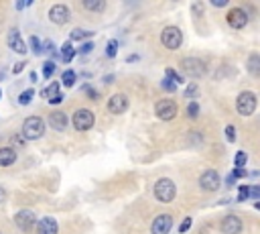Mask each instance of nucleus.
<instances>
[{
  "label": "nucleus",
  "instance_id": "7",
  "mask_svg": "<svg viewBox=\"0 0 260 234\" xmlns=\"http://www.w3.org/2000/svg\"><path fill=\"white\" fill-rule=\"evenodd\" d=\"M154 114L160 120H173L177 116V104L173 100H158L154 104Z\"/></svg>",
  "mask_w": 260,
  "mask_h": 234
},
{
  "label": "nucleus",
  "instance_id": "12",
  "mask_svg": "<svg viewBox=\"0 0 260 234\" xmlns=\"http://www.w3.org/2000/svg\"><path fill=\"white\" fill-rule=\"evenodd\" d=\"M69 8L65 4H53L49 8V20L55 22V24H65L69 20Z\"/></svg>",
  "mask_w": 260,
  "mask_h": 234
},
{
  "label": "nucleus",
  "instance_id": "49",
  "mask_svg": "<svg viewBox=\"0 0 260 234\" xmlns=\"http://www.w3.org/2000/svg\"><path fill=\"white\" fill-rule=\"evenodd\" d=\"M0 98H2V90H0Z\"/></svg>",
  "mask_w": 260,
  "mask_h": 234
},
{
  "label": "nucleus",
  "instance_id": "40",
  "mask_svg": "<svg viewBox=\"0 0 260 234\" xmlns=\"http://www.w3.org/2000/svg\"><path fill=\"white\" fill-rule=\"evenodd\" d=\"M250 197H254V199L260 197V187H258V185H252V187H250Z\"/></svg>",
  "mask_w": 260,
  "mask_h": 234
},
{
  "label": "nucleus",
  "instance_id": "23",
  "mask_svg": "<svg viewBox=\"0 0 260 234\" xmlns=\"http://www.w3.org/2000/svg\"><path fill=\"white\" fill-rule=\"evenodd\" d=\"M93 33L91 31H83V28H73L71 31V41H81V39H87L91 37Z\"/></svg>",
  "mask_w": 260,
  "mask_h": 234
},
{
  "label": "nucleus",
  "instance_id": "4",
  "mask_svg": "<svg viewBox=\"0 0 260 234\" xmlns=\"http://www.w3.org/2000/svg\"><path fill=\"white\" fill-rule=\"evenodd\" d=\"M256 104H258V100H256V94H254V92H242V94L236 98V110H238L240 116H250V114H254Z\"/></svg>",
  "mask_w": 260,
  "mask_h": 234
},
{
  "label": "nucleus",
  "instance_id": "33",
  "mask_svg": "<svg viewBox=\"0 0 260 234\" xmlns=\"http://www.w3.org/2000/svg\"><path fill=\"white\" fill-rule=\"evenodd\" d=\"M160 87H162V90H167V92H175V90H177V85H175L169 77H165V79L160 81Z\"/></svg>",
  "mask_w": 260,
  "mask_h": 234
},
{
  "label": "nucleus",
  "instance_id": "10",
  "mask_svg": "<svg viewBox=\"0 0 260 234\" xmlns=\"http://www.w3.org/2000/svg\"><path fill=\"white\" fill-rule=\"evenodd\" d=\"M173 228V218L169 214H160L150 224V234H169Z\"/></svg>",
  "mask_w": 260,
  "mask_h": 234
},
{
  "label": "nucleus",
  "instance_id": "17",
  "mask_svg": "<svg viewBox=\"0 0 260 234\" xmlns=\"http://www.w3.org/2000/svg\"><path fill=\"white\" fill-rule=\"evenodd\" d=\"M49 126L51 128H55V130H65L67 128V116H65V112H59V110H55V112H51V116H49Z\"/></svg>",
  "mask_w": 260,
  "mask_h": 234
},
{
  "label": "nucleus",
  "instance_id": "32",
  "mask_svg": "<svg viewBox=\"0 0 260 234\" xmlns=\"http://www.w3.org/2000/svg\"><path fill=\"white\" fill-rule=\"evenodd\" d=\"M187 114H189L191 118H195V116L199 114V104H197V102H189V106H187Z\"/></svg>",
  "mask_w": 260,
  "mask_h": 234
},
{
  "label": "nucleus",
  "instance_id": "36",
  "mask_svg": "<svg viewBox=\"0 0 260 234\" xmlns=\"http://www.w3.org/2000/svg\"><path fill=\"white\" fill-rule=\"evenodd\" d=\"M189 228H191V218H189V216H187V218H185V220H183V222H181V226H179V232H181V234H183V232H187V230H189Z\"/></svg>",
  "mask_w": 260,
  "mask_h": 234
},
{
  "label": "nucleus",
  "instance_id": "37",
  "mask_svg": "<svg viewBox=\"0 0 260 234\" xmlns=\"http://www.w3.org/2000/svg\"><path fill=\"white\" fill-rule=\"evenodd\" d=\"M232 177H234V179H242V177H246V169H238V167H236V169L232 171Z\"/></svg>",
  "mask_w": 260,
  "mask_h": 234
},
{
  "label": "nucleus",
  "instance_id": "3",
  "mask_svg": "<svg viewBox=\"0 0 260 234\" xmlns=\"http://www.w3.org/2000/svg\"><path fill=\"white\" fill-rule=\"evenodd\" d=\"M160 41L169 51H177L183 43V31L179 26H167L160 33Z\"/></svg>",
  "mask_w": 260,
  "mask_h": 234
},
{
  "label": "nucleus",
  "instance_id": "46",
  "mask_svg": "<svg viewBox=\"0 0 260 234\" xmlns=\"http://www.w3.org/2000/svg\"><path fill=\"white\" fill-rule=\"evenodd\" d=\"M201 10H203V6H201V4H193V12L201 14Z\"/></svg>",
  "mask_w": 260,
  "mask_h": 234
},
{
  "label": "nucleus",
  "instance_id": "34",
  "mask_svg": "<svg viewBox=\"0 0 260 234\" xmlns=\"http://www.w3.org/2000/svg\"><path fill=\"white\" fill-rule=\"evenodd\" d=\"M225 138H228L230 142H234V140H236V126H232V124H228V126H225Z\"/></svg>",
  "mask_w": 260,
  "mask_h": 234
},
{
  "label": "nucleus",
  "instance_id": "19",
  "mask_svg": "<svg viewBox=\"0 0 260 234\" xmlns=\"http://www.w3.org/2000/svg\"><path fill=\"white\" fill-rule=\"evenodd\" d=\"M59 94H61V92H59V83H57V81H51V83L43 90V98H47L49 102H51V100H55Z\"/></svg>",
  "mask_w": 260,
  "mask_h": 234
},
{
  "label": "nucleus",
  "instance_id": "24",
  "mask_svg": "<svg viewBox=\"0 0 260 234\" xmlns=\"http://www.w3.org/2000/svg\"><path fill=\"white\" fill-rule=\"evenodd\" d=\"M61 81H63V85H65V87H71V85L75 83V71H71V69L63 71V75H61Z\"/></svg>",
  "mask_w": 260,
  "mask_h": 234
},
{
  "label": "nucleus",
  "instance_id": "5",
  "mask_svg": "<svg viewBox=\"0 0 260 234\" xmlns=\"http://www.w3.org/2000/svg\"><path fill=\"white\" fill-rule=\"evenodd\" d=\"M181 69L189 77H201L205 73V63L201 59H197V57H185L181 61Z\"/></svg>",
  "mask_w": 260,
  "mask_h": 234
},
{
  "label": "nucleus",
  "instance_id": "43",
  "mask_svg": "<svg viewBox=\"0 0 260 234\" xmlns=\"http://www.w3.org/2000/svg\"><path fill=\"white\" fill-rule=\"evenodd\" d=\"M234 183H236V179H234V177H232V173H230V175L225 177V185H228V187H232Z\"/></svg>",
  "mask_w": 260,
  "mask_h": 234
},
{
  "label": "nucleus",
  "instance_id": "13",
  "mask_svg": "<svg viewBox=\"0 0 260 234\" xmlns=\"http://www.w3.org/2000/svg\"><path fill=\"white\" fill-rule=\"evenodd\" d=\"M108 110L112 114H124L128 110V96L126 94H114L108 100Z\"/></svg>",
  "mask_w": 260,
  "mask_h": 234
},
{
  "label": "nucleus",
  "instance_id": "20",
  "mask_svg": "<svg viewBox=\"0 0 260 234\" xmlns=\"http://www.w3.org/2000/svg\"><path fill=\"white\" fill-rule=\"evenodd\" d=\"M83 8L91 10V12H102L106 8V2L104 0H83Z\"/></svg>",
  "mask_w": 260,
  "mask_h": 234
},
{
  "label": "nucleus",
  "instance_id": "9",
  "mask_svg": "<svg viewBox=\"0 0 260 234\" xmlns=\"http://www.w3.org/2000/svg\"><path fill=\"white\" fill-rule=\"evenodd\" d=\"M14 224H16L22 232H30V230L37 226V216H35V212H30V210H20V212L14 216Z\"/></svg>",
  "mask_w": 260,
  "mask_h": 234
},
{
  "label": "nucleus",
  "instance_id": "35",
  "mask_svg": "<svg viewBox=\"0 0 260 234\" xmlns=\"http://www.w3.org/2000/svg\"><path fill=\"white\" fill-rule=\"evenodd\" d=\"M248 197H250V187H248V185H240V195H238V199L244 201V199H248Z\"/></svg>",
  "mask_w": 260,
  "mask_h": 234
},
{
  "label": "nucleus",
  "instance_id": "29",
  "mask_svg": "<svg viewBox=\"0 0 260 234\" xmlns=\"http://www.w3.org/2000/svg\"><path fill=\"white\" fill-rule=\"evenodd\" d=\"M246 161H248V155H246L244 151H238V153H236V159H234V165H236L238 169H244Z\"/></svg>",
  "mask_w": 260,
  "mask_h": 234
},
{
  "label": "nucleus",
  "instance_id": "28",
  "mask_svg": "<svg viewBox=\"0 0 260 234\" xmlns=\"http://www.w3.org/2000/svg\"><path fill=\"white\" fill-rule=\"evenodd\" d=\"M167 77H169L175 85H179V83H183V81H185V79H183V75H181V73H177V71H175V69H171V67L167 69Z\"/></svg>",
  "mask_w": 260,
  "mask_h": 234
},
{
  "label": "nucleus",
  "instance_id": "11",
  "mask_svg": "<svg viewBox=\"0 0 260 234\" xmlns=\"http://www.w3.org/2000/svg\"><path fill=\"white\" fill-rule=\"evenodd\" d=\"M225 20H228V24H230L232 28H244V26L248 24V14H246L244 8H232V10L228 12Z\"/></svg>",
  "mask_w": 260,
  "mask_h": 234
},
{
  "label": "nucleus",
  "instance_id": "44",
  "mask_svg": "<svg viewBox=\"0 0 260 234\" xmlns=\"http://www.w3.org/2000/svg\"><path fill=\"white\" fill-rule=\"evenodd\" d=\"M61 102H63V94H59V96H57L55 100H51L49 104H61Z\"/></svg>",
  "mask_w": 260,
  "mask_h": 234
},
{
  "label": "nucleus",
  "instance_id": "1",
  "mask_svg": "<svg viewBox=\"0 0 260 234\" xmlns=\"http://www.w3.org/2000/svg\"><path fill=\"white\" fill-rule=\"evenodd\" d=\"M43 134H45V122H43L39 116H28V118H24V122H22V132H20L22 138H26V140H37V138H41Z\"/></svg>",
  "mask_w": 260,
  "mask_h": 234
},
{
  "label": "nucleus",
  "instance_id": "47",
  "mask_svg": "<svg viewBox=\"0 0 260 234\" xmlns=\"http://www.w3.org/2000/svg\"><path fill=\"white\" fill-rule=\"evenodd\" d=\"M6 199V191H4V187H0V203Z\"/></svg>",
  "mask_w": 260,
  "mask_h": 234
},
{
  "label": "nucleus",
  "instance_id": "30",
  "mask_svg": "<svg viewBox=\"0 0 260 234\" xmlns=\"http://www.w3.org/2000/svg\"><path fill=\"white\" fill-rule=\"evenodd\" d=\"M53 73H55V63H53V61H47V63L43 65V75H45V79H51Z\"/></svg>",
  "mask_w": 260,
  "mask_h": 234
},
{
  "label": "nucleus",
  "instance_id": "48",
  "mask_svg": "<svg viewBox=\"0 0 260 234\" xmlns=\"http://www.w3.org/2000/svg\"><path fill=\"white\" fill-rule=\"evenodd\" d=\"M28 79H30V81H37V73H35V71H30V75H28Z\"/></svg>",
  "mask_w": 260,
  "mask_h": 234
},
{
  "label": "nucleus",
  "instance_id": "31",
  "mask_svg": "<svg viewBox=\"0 0 260 234\" xmlns=\"http://www.w3.org/2000/svg\"><path fill=\"white\" fill-rule=\"evenodd\" d=\"M116 53H118V41H110L108 47H106V55L108 57H116Z\"/></svg>",
  "mask_w": 260,
  "mask_h": 234
},
{
  "label": "nucleus",
  "instance_id": "38",
  "mask_svg": "<svg viewBox=\"0 0 260 234\" xmlns=\"http://www.w3.org/2000/svg\"><path fill=\"white\" fill-rule=\"evenodd\" d=\"M91 49H93V45H91V43H83V45H81V49H79V53L87 55V53H91Z\"/></svg>",
  "mask_w": 260,
  "mask_h": 234
},
{
  "label": "nucleus",
  "instance_id": "2",
  "mask_svg": "<svg viewBox=\"0 0 260 234\" xmlns=\"http://www.w3.org/2000/svg\"><path fill=\"white\" fill-rule=\"evenodd\" d=\"M154 197L158 199V201H162V203H169V201H173L175 199V195H177V187H175V183L171 181V179H167V177H162V179H158L156 183H154Z\"/></svg>",
  "mask_w": 260,
  "mask_h": 234
},
{
  "label": "nucleus",
  "instance_id": "41",
  "mask_svg": "<svg viewBox=\"0 0 260 234\" xmlns=\"http://www.w3.org/2000/svg\"><path fill=\"white\" fill-rule=\"evenodd\" d=\"M10 140H12V144H16V147H22V144H24V138H22V136H16V134H14Z\"/></svg>",
  "mask_w": 260,
  "mask_h": 234
},
{
  "label": "nucleus",
  "instance_id": "15",
  "mask_svg": "<svg viewBox=\"0 0 260 234\" xmlns=\"http://www.w3.org/2000/svg\"><path fill=\"white\" fill-rule=\"evenodd\" d=\"M35 230H37V234H57L59 226H57V220H55V218L45 216V218H41V220L37 222Z\"/></svg>",
  "mask_w": 260,
  "mask_h": 234
},
{
  "label": "nucleus",
  "instance_id": "8",
  "mask_svg": "<svg viewBox=\"0 0 260 234\" xmlns=\"http://www.w3.org/2000/svg\"><path fill=\"white\" fill-rule=\"evenodd\" d=\"M219 183H221L219 181V173L215 169H205L201 173V177H199V185H201L203 191H215L219 187Z\"/></svg>",
  "mask_w": 260,
  "mask_h": 234
},
{
  "label": "nucleus",
  "instance_id": "18",
  "mask_svg": "<svg viewBox=\"0 0 260 234\" xmlns=\"http://www.w3.org/2000/svg\"><path fill=\"white\" fill-rule=\"evenodd\" d=\"M16 161V151L10 147L0 149V167H10Z\"/></svg>",
  "mask_w": 260,
  "mask_h": 234
},
{
  "label": "nucleus",
  "instance_id": "27",
  "mask_svg": "<svg viewBox=\"0 0 260 234\" xmlns=\"http://www.w3.org/2000/svg\"><path fill=\"white\" fill-rule=\"evenodd\" d=\"M28 47H30V51H32L35 55L43 53V49H41V41H39V37H35V35L28 39Z\"/></svg>",
  "mask_w": 260,
  "mask_h": 234
},
{
  "label": "nucleus",
  "instance_id": "14",
  "mask_svg": "<svg viewBox=\"0 0 260 234\" xmlns=\"http://www.w3.org/2000/svg\"><path fill=\"white\" fill-rule=\"evenodd\" d=\"M242 228H244L242 226V220L238 216H234V214H230V216H225L221 220V232L223 234H240Z\"/></svg>",
  "mask_w": 260,
  "mask_h": 234
},
{
  "label": "nucleus",
  "instance_id": "45",
  "mask_svg": "<svg viewBox=\"0 0 260 234\" xmlns=\"http://www.w3.org/2000/svg\"><path fill=\"white\" fill-rule=\"evenodd\" d=\"M211 4H213V6H219V8H221V6H225L228 2H225V0H215V2H211Z\"/></svg>",
  "mask_w": 260,
  "mask_h": 234
},
{
  "label": "nucleus",
  "instance_id": "25",
  "mask_svg": "<svg viewBox=\"0 0 260 234\" xmlns=\"http://www.w3.org/2000/svg\"><path fill=\"white\" fill-rule=\"evenodd\" d=\"M35 98V90L32 87H28V90H24L20 96H18V104H22V106H26V104H30V100Z\"/></svg>",
  "mask_w": 260,
  "mask_h": 234
},
{
  "label": "nucleus",
  "instance_id": "26",
  "mask_svg": "<svg viewBox=\"0 0 260 234\" xmlns=\"http://www.w3.org/2000/svg\"><path fill=\"white\" fill-rule=\"evenodd\" d=\"M197 94H199V85H197L195 81H191V83L187 85V90H185V98H189V100L193 102V98H197Z\"/></svg>",
  "mask_w": 260,
  "mask_h": 234
},
{
  "label": "nucleus",
  "instance_id": "42",
  "mask_svg": "<svg viewBox=\"0 0 260 234\" xmlns=\"http://www.w3.org/2000/svg\"><path fill=\"white\" fill-rule=\"evenodd\" d=\"M24 65H26V63H24V61H20V63H16V65H14V67H12V73H20V71H22V69H24Z\"/></svg>",
  "mask_w": 260,
  "mask_h": 234
},
{
  "label": "nucleus",
  "instance_id": "6",
  "mask_svg": "<svg viewBox=\"0 0 260 234\" xmlns=\"http://www.w3.org/2000/svg\"><path fill=\"white\" fill-rule=\"evenodd\" d=\"M93 122H95V116H93V112L91 110H87V108H79L75 114H73V126H75V130H89L91 126H93Z\"/></svg>",
  "mask_w": 260,
  "mask_h": 234
},
{
  "label": "nucleus",
  "instance_id": "22",
  "mask_svg": "<svg viewBox=\"0 0 260 234\" xmlns=\"http://www.w3.org/2000/svg\"><path fill=\"white\" fill-rule=\"evenodd\" d=\"M248 71H250L252 75H258V73H260V57H258L256 53H252L250 59H248Z\"/></svg>",
  "mask_w": 260,
  "mask_h": 234
},
{
  "label": "nucleus",
  "instance_id": "16",
  "mask_svg": "<svg viewBox=\"0 0 260 234\" xmlns=\"http://www.w3.org/2000/svg\"><path fill=\"white\" fill-rule=\"evenodd\" d=\"M6 41H8V47L12 49V51H16V53H26V45H24V41H22V37H20V33L16 31V28H12L10 33H8V37H6Z\"/></svg>",
  "mask_w": 260,
  "mask_h": 234
},
{
  "label": "nucleus",
  "instance_id": "39",
  "mask_svg": "<svg viewBox=\"0 0 260 234\" xmlns=\"http://www.w3.org/2000/svg\"><path fill=\"white\" fill-rule=\"evenodd\" d=\"M83 90H85V94L89 96V100H98V92H95V90H91L89 85H85Z\"/></svg>",
  "mask_w": 260,
  "mask_h": 234
},
{
  "label": "nucleus",
  "instance_id": "21",
  "mask_svg": "<svg viewBox=\"0 0 260 234\" xmlns=\"http://www.w3.org/2000/svg\"><path fill=\"white\" fill-rule=\"evenodd\" d=\"M59 55H61V59H63L65 63H69V61L73 59V55H75V49H73V45H71V43H65V45L61 47Z\"/></svg>",
  "mask_w": 260,
  "mask_h": 234
}]
</instances>
